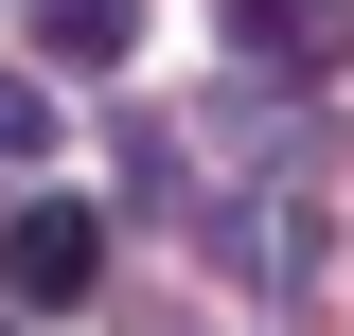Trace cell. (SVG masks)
Masks as SVG:
<instances>
[{
  "label": "cell",
  "mask_w": 354,
  "mask_h": 336,
  "mask_svg": "<svg viewBox=\"0 0 354 336\" xmlns=\"http://www.w3.org/2000/svg\"><path fill=\"white\" fill-rule=\"evenodd\" d=\"M230 53L266 88H337L354 71V0H230Z\"/></svg>",
  "instance_id": "6da1fadb"
},
{
  "label": "cell",
  "mask_w": 354,
  "mask_h": 336,
  "mask_svg": "<svg viewBox=\"0 0 354 336\" xmlns=\"http://www.w3.org/2000/svg\"><path fill=\"white\" fill-rule=\"evenodd\" d=\"M88 265H106V212H71V195L0 212V301H88Z\"/></svg>",
  "instance_id": "7a4b0ae2"
},
{
  "label": "cell",
  "mask_w": 354,
  "mask_h": 336,
  "mask_svg": "<svg viewBox=\"0 0 354 336\" xmlns=\"http://www.w3.org/2000/svg\"><path fill=\"white\" fill-rule=\"evenodd\" d=\"M124 36H142V0H36V53L53 71H124Z\"/></svg>",
  "instance_id": "3957f363"
},
{
  "label": "cell",
  "mask_w": 354,
  "mask_h": 336,
  "mask_svg": "<svg viewBox=\"0 0 354 336\" xmlns=\"http://www.w3.org/2000/svg\"><path fill=\"white\" fill-rule=\"evenodd\" d=\"M18 160H53V106H36V71H0V177Z\"/></svg>",
  "instance_id": "277c9868"
}]
</instances>
